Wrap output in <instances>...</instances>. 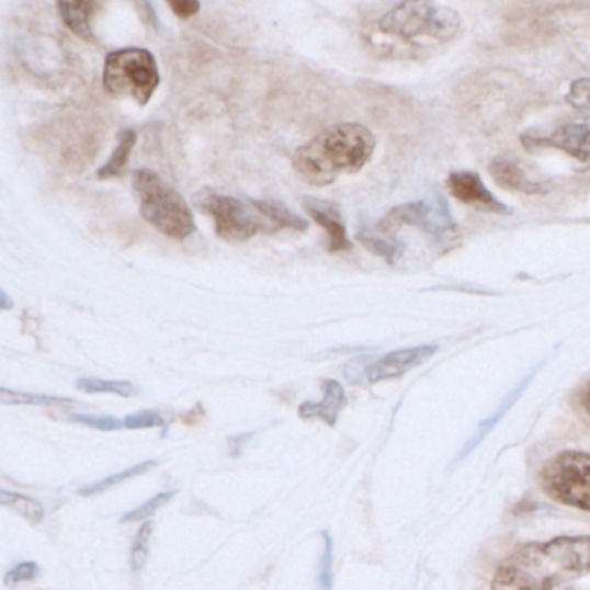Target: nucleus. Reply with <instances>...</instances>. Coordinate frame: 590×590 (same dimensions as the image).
I'll use <instances>...</instances> for the list:
<instances>
[{"instance_id":"4","label":"nucleus","mask_w":590,"mask_h":590,"mask_svg":"<svg viewBox=\"0 0 590 590\" xmlns=\"http://www.w3.org/2000/svg\"><path fill=\"white\" fill-rule=\"evenodd\" d=\"M103 83L107 94L131 98L146 106L160 83L158 63L152 53L140 47L113 50L104 59Z\"/></svg>"},{"instance_id":"23","label":"nucleus","mask_w":590,"mask_h":590,"mask_svg":"<svg viewBox=\"0 0 590 590\" xmlns=\"http://www.w3.org/2000/svg\"><path fill=\"white\" fill-rule=\"evenodd\" d=\"M179 490H169V492H160L152 496L151 499L146 500L144 504L137 506V508L128 511L127 514L120 518V523H139V521H149V518L155 517L163 506L169 504L170 500L177 496Z\"/></svg>"},{"instance_id":"8","label":"nucleus","mask_w":590,"mask_h":590,"mask_svg":"<svg viewBox=\"0 0 590 590\" xmlns=\"http://www.w3.org/2000/svg\"><path fill=\"white\" fill-rule=\"evenodd\" d=\"M402 226L418 227L433 238H452L457 232V224L452 217L445 197H431L428 202L409 203L392 209L379 224L377 230L382 234H392Z\"/></svg>"},{"instance_id":"20","label":"nucleus","mask_w":590,"mask_h":590,"mask_svg":"<svg viewBox=\"0 0 590 590\" xmlns=\"http://www.w3.org/2000/svg\"><path fill=\"white\" fill-rule=\"evenodd\" d=\"M158 466L156 461H144L140 464H134V466L127 467L124 472L115 473V475L106 476L101 480L94 481V484L87 485V487L78 490V496L91 497L95 493H103L110 488L116 487V485L124 484V481L131 480V478H137V476L146 475L151 472L152 467Z\"/></svg>"},{"instance_id":"27","label":"nucleus","mask_w":590,"mask_h":590,"mask_svg":"<svg viewBox=\"0 0 590 590\" xmlns=\"http://www.w3.org/2000/svg\"><path fill=\"white\" fill-rule=\"evenodd\" d=\"M41 575V566L35 561L18 563L14 568L4 575V583L8 587H16L20 583L32 582Z\"/></svg>"},{"instance_id":"11","label":"nucleus","mask_w":590,"mask_h":590,"mask_svg":"<svg viewBox=\"0 0 590 590\" xmlns=\"http://www.w3.org/2000/svg\"><path fill=\"white\" fill-rule=\"evenodd\" d=\"M436 352H439V347H435V344H422V347H415V349H404L388 353L385 358L374 362L367 379L371 383L397 379V377L404 376L409 371L416 370L419 365L430 361Z\"/></svg>"},{"instance_id":"22","label":"nucleus","mask_w":590,"mask_h":590,"mask_svg":"<svg viewBox=\"0 0 590 590\" xmlns=\"http://www.w3.org/2000/svg\"><path fill=\"white\" fill-rule=\"evenodd\" d=\"M80 392L83 394H111L118 397H132L136 394V388L131 382H122V379H98V377H80L75 382Z\"/></svg>"},{"instance_id":"19","label":"nucleus","mask_w":590,"mask_h":590,"mask_svg":"<svg viewBox=\"0 0 590 590\" xmlns=\"http://www.w3.org/2000/svg\"><path fill=\"white\" fill-rule=\"evenodd\" d=\"M358 241L361 242L362 247L367 248L371 253L385 259L389 265L397 263L398 259L402 257L404 251H406V245L404 242L397 241L394 238H386V234L385 236H379V234L373 232V230H361L358 234Z\"/></svg>"},{"instance_id":"13","label":"nucleus","mask_w":590,"mask_h":590,"mask_svg":"<svg viewBox=\"0 0 590 590\" xmlns=\"http://www.w3.org/2000/svg\"><path fill=\"white\" fill-rule=\"evenodd\" d=\"M490 175L499 188L523 194H547V185L533 181L526 170L508 156H497L490 163Z\"/></svg>"},{"instance_id":"12","label":"nucleus","mask_w":590,"mask_h":590,"mask_svg":"<svg viewBox=\"0 0 590 590\" xmlns=\"http://www.w3.org/2000/svg\"><path fill=\"white\" fill-rule=\"evenodd\" d=\"M302 205L316 224H319L328 234V250L331 253L352 250V241L347 234L343 217L334 203L317 200V197H304Z\"/></svg>"},{"instance_id":"29","label":"nucleus","mask_w":590,"mask_h":590,"mask_svg":"<svg viewBox=\"0 0 590 590\" xmlns=\"http://www.w3.org/2000/svg\"><path fill=\"white\" fill-rule=\"evenodd\" d=\"M124 422L127 430H149V428L163 427L164 419L156 410H140V412L127 416Z\"/></svg>"},{"instance_id":"6","label":"nucleus","mask_w":590,"mask_h":590,"mask_svg":"<svg viewBox=\"0 0 590 590\" xmlns=\"http://www.w3.org/2000/svg\"><path fill=\"white\" fill-rule=\"evenodd\" d=\"M538 485L554 502L590 513L589 452H558L542 466Z\"/></svg>"},{"instance_id":"30","label":"nucleus","mask_w":590,"mask_h":590,"mask_svg":"<svg viewBox=\"0 0 590 590\" xmlns=\"http://www.w3.org/2000/svg\"><path fill=\"white\" fill-rule=\"evenodd\" d=\"M371 358H358L350 361L344 367V377L349 379L352 385H358L364 379V376H370V371L373 365H370Z\"/></svg>"},{"instance_id":"3","label":"nucleus","mask_w":590,"mask_h":590,"mask_svg":"<svg viewBox=\"0 0 590 590\" xmlns=\"http://www.w3.org/2000/svg\"><path fill=\"white\" fill-rule=\"evenodd\" d=\"M134 191L139 197L140 215L167 238L184 241L196 232L193 212L172 185L149 169L134 172Z\"/></svg>"},{"instance_id":"2","label":"nucleus","mask_w":590,"mask_h":590,"mask_svg":"<svg viewBox=\"0 0 590 590\" xmlns=\"http://www.w3.org/2000/svg\"><path fill=\"white\" fill-rule=\"evenodd\" d=\"M376 139L361 124H338L299 146L293 167L311 185H328L341 173H355L373 156Z\"/></svg>"},{"instance_id":"1","label":"nucleus","mask_w":590,"mask_h":590,"mask_svg":"<svg viewBox=\"0 0 590 590\" xmlns=\"http://www.w3.org/2000/svg\"><path fill=\"white\" fill-rule=\"evenodd\" d=\"M590 574V535H561L521 545L509 554L490 590H578L574 580Z\"/></svg>"},{"instance_id":"26","label":"nucleus","mask_w":590,"mask_h":590,"mask_svg":"<svg viewBox=\"0 0 590 590\" xmlns=\"http://www.w3.org/2000/svg\"><path fill=\"white\" fill-rule=\"evenodd\" d=\"M71 422L82 424V427L92 428L98 431H118L125 428L124 419L115 416H92V415H71Z\"/></svg>"},{"instance_id":"18","label":"nucleus","mask_w":590,"mask_h":590,"mask_svg":"<svg viewBox=\"0 0 590 590\" xmlns=\"http://www.w3.org/2000/svg\"><path fill=\"white\" fill-rule=\"evenodd\" d=\"M0 404H4V406L59 407V409H70V407L77 406V400H73V398L54 397V395L26 394V392L0 388Z\"/></svg>"},{"instance_id":"28","label":"nucleus","mask_w":590,"mask_h":590,"mask_svg":"<svg viewBox=\"0 0 590 590\" xmlns=\"http://www.w3.org/2000/svg\"><path fill=\"white\" fill-rule=\"evenodd\" d=\"M566 101L577 110L586 111L590 115V78H578L571 82Z\"/></svg>"},{"instance_id":"7","label":"nucleus","mask_w":590,"mask_h":590,"mask_svg":"<svg viewBox=\"0 0 590 590\" xmlns=\"http://www.w3.org/2000/svg\"><path fill=\"white\" fill-rule=\"evenodd\" d=\"M193 203L202 214L214 218L215 230L226 241H248L257 232L272 234L280 230L271 226L272 222L262 217L257 209L248 208L236 197L217 193L215 189L205 188L197 191Z\"/></svg>"},{"instance_id":"5","label":"nucleus","mask_w":590,"mask_h":590,"mask_svg":"<svg viewBox=\"0 0 590 590\" xmlns=\"http://www.w3.org/2000/svg\"><path fill=\"white\" fill-rule=\"evenodd\" d=\"M461 18L454 9L430 2H402L379 20V30L404 41L430 37L449 42L459 33Z\"/></svg>"},{"instance_id":"25","label":"nucleus","mask_w":590,"mask_h":590,"mask_svg":"<svg viewBox=\"0 0 590 590\" xmlns=\"http://www.w3.org/2000/svg\"><path fill=\"white\" fill-rule=\"evenodd\" d=\"M320 537L325 542V551L319 559V570H317V590H332L334 575H332V537L328 530L320 532Z\"/></svg>"},{"instance_id":"14","label":"nucleus","mask_w":590,"mask_h":590,"mask_svg":"<svg viewBox=\"0 0 590 590\" xmlns=\"http://www.w3.org/2000/svg\"><path fill=\"white\" fill-rule=\"evenodd\" d=\"M349 404V398L344 394L343 385L337 379H325L322 382V398L319 402L302 404L299 406V416L304 419H320L328 427H334L341 410Z\"/></svg>"},{"instance_id":"32","label":"nucleus","mask_w":590,"mask_h":590,"mask_svg":"<svg viewBox=\"0 0 590 590\" xmlns=\"http://www.w3.org/2000/svg\"><path fill=\"white\" fill-rule=\"evenodd\" d=\"M580 404H582L583 410L587 415L590 416V382L583 386L582 392H580Z\"/></svg>"},{"instance_id":"21","label":"nucleus","mask_w":590,"mask_h":590,"mask_svg":"<svg viewBox=\"0 0 590 590\" xmlns=\"http://www.w3.org/2000/svg\"><path fill=\"white\" fill-rule=\"evenodd\" d=\"M0 504L13 509L14 513L20 514L23 520L29 521L32 525H38L46 518L44 506L33 497L23 496V493L0 490Z\"/></svg>"},{"instance_id":"31","label":"nucleus","mask_w":590,"mask_h":590,"mask_svg":"<svg viewBox=\"0 0 590 590\" xmlns=\"http://www.w3.org/2000/svg\"><path fill=\"white\" fill-rule=\"evenodd\" d=\"M170 9H172L173 14L182 18V20H188V18H193L194 14L200 13L202 4L197 0H175V2H170Z\"/></svg>"},{"instance_id":"33","label":"nucleus","mask_w":590,"mask_h":590,"mask_svg":"<svg viewBox=\"0 0 590 590\" xmlns=\"http://www.w3.org/2000/svg\"><path fill=\"white\" fill-rule=\"evenodd\" d=\"M0 298H2V308H5V310H8V308H11V299L8 298V295H5L4 292L0 293Z\"/></svg>"},{"instance_id":"16","label":"nucleus","mask_w":590,"mask_h":590,"mask_svg":"<svg viewBox=\"0 0 590 590\" xmlns=\"http://www.w3.org/2000/svg\"><path fill=\"white\" fill-rule=\"evenodd\" d=\"M136 143L137 134L134 128H124V131L120 132L118 144L111 152L110 160L98 170L99 181H107V179L124 175L128 160H131L132 149H134Z\"/></svg>"},{"instance_id":"24","label":"nucleus","mask_w":590,"mask_h":590,"mask_svg":"<svg viewBox=\"0 0 590 590\" xmlns=\"http://www.w3.org/2000/svg\"><path fill=\"white\" fill-rule=\"evenodd\" d=\"M152 530H155L152 521H144L136 538H134V544H132L128 561H131L132 571H136V574L143 570L144 565L148 561L149 541H151Z\"/></svg>"},{"instance_id":"15","label":"nucleus","mask_w":590,"mask_h":590,"mask_svg":"<svg viewBox=\"0 0 590 590\" xmlns=\"http://www.w3.org/2000/svg\"><path fill=\"white\" fill-rule=\"evenodd\" d=\"M59 16L71 32L82 41L94 44L95 35L92 32L91 18L95 9L94 2H58Z\"/></svg>"},{"instance_id":"17","label":"nucleus","mask_w":590,"mask_h":590,"mask_svg":"<svg viewBox=\"0 0 590 590\" xmlns=\"http://www.w3.org/2000/svg\"><path fill=\"white\" fill-rule=\"evenodd\" d=\"M250 203L259 214H262L266 220L272 222L277 229H292L296 230V232H305L308 229L307 220L299 217V215L293 214L292 209L281 202L250 200Z\"/></svg>"},{"instance_id":"10","label":"nucleus","mask_w":590,"mask_h":590,"mask_svg":"<svg viewBox=\"0 0 590 590\" xmlns=\"http://www.w3.org/2000/svg\"><path fill=\"white\" fill-rule=\"evenodd\" d=\"M449 189H451L452 196L455 200H459L461 203L473 206L480 212H487V214L506 215L511 214V209L499 202L487 185L481 181L480 175H476L473 172H454L449 175Z\"/></svg>"},{"instance_id":"9","label":"nucleus","mask_w":590,"mask_h":590,"mask_svg":"<svg viewBox=\"0 0 590 590\" xmlns=\"http://www.w3.org/2000/svg\"><path fill=\"white\" fill-rule=\"evenodd\" d=\"M521 143L526 149H558L590 169V124H565L544 137L525 134Z\"/></svg>"}]
</instances>
